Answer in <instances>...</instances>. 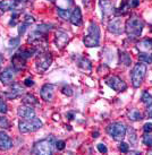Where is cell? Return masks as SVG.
<instances>
[{"label": "cell", "mask_w": 152, "mask_h": 155, "mask_svg": "<svg viewBox=\"0 0 152 155\" xmlns=\"http://www.w3.org/2000/svg\"><path fill=\"white\" fill-rule=\"evenodd\" d=\"M143 26L144 23L140 17L133 16L128 18L125 23V32L127 36L132 40L140 38V35L142 34V31H143Z\"/></svg>", "instance_id": "obj_1"}, {"label": "cell", "mask_w": 152, "mask_h": 155, "mask_svg": "<svg viewBox=\"0 0 152 155\" xmlns=\"http://www.w3.org/2000/svg\"><path fill=\"white\" fill-rule=\"evenodd\" d=\"M87 31H89V33L83 39V42L85 44V47L87 48L99 47V44H100V28H99L98 24L94 22H91Z\"/></svg>", "instance_id": "obj_2"}, {"label": "cell", "mask_w": 152, "mask_h": 155, "mask_svg": "<svg viewBox=\"0 0 152 155\" xmlns=\"http://www.w3.org/2000/svg\"><path fill=\"white\" fill-rule=\"evenodd\" d=\"M56 145L55 138L48 137L46 139H42L40 142H36L33 147L34 154H42V155H50L53 153V146Z\"/></svg>", "instance_id": "obj_3"}, {"label": "cell", "mask_w": 152, "mask_h": 155, "mask_svg": "<svg viewBox=\"0 0 152 155\" xmlns=\"http://www.w3.org/2000/svg\"><path fill=\"white\" fill-rule=\"evenodd\" d=\"M145 74H147V66L143 62H139L134 66L132 74H130V78H132V85L135 88L141 86L145 77Z\"/></svg>", "instance_id": "obj_4"}, {"label": "cell", "mask_w": 152, "mask_h": 155, "mask_svg": "<svg viewBox=\"0 0 152 155\" xmlns=\"http://www.w3.org/2000/svg\"><path fill=\"white\" fill-rule=\"evenodd\" d=\"M126 126L122 122H113L107 127V133L110 137H113L115 140L122 142L126 136Z\"/></svg>", "instance_id": "obj_5"}, {"label": "cell", "mask_w": 152, "mask_h": 155, "mask_svg": "<svg viewBox=\"0 0 152 155\" xmlns=\"http://www.w3.org/2000/svg\"><path fill=\"white\" fill-rule=\"evenodd\" d=\"M43 122L40 120L39 118H32V119H27V120L21 121L18 124L19 127V131L23 134L26 133H34L36 130H39L40 128H42Z\"/></svg>", "instance_id": "obj_6"}, {"label": "cell", "mask_w": 152, "mask_h": 155, "mask_svg": "<svg viewBox=\"0 0 152 155\" xmlns=\"http://www.w3.org/2000/svg\"><path fill=\"white\" fill-rule=\"evenodd\" d=\"M52 64V56L50 52H41L39 56H38V59H36V69L43 73L47 69L51 66Z\"/></svg>", "instance_id": "obj_7"}, {"label": "cell", "mask_w": 152, "mask_h": 155, "mask_svg": "<svg viewBox=\"0 0 152 155\" xmlns=\"http://www.w3.org/2000/svg\"><path fill=\"white\" fill-rule=\"evenodd\" d=\"M106 84L116 92H124L127 88L126 83L118 76H110L108 79H106Z\"/></svg>", "instance_id": "obj_8"}, {"label": "cell", "mask_w": 152, "mask_h": 155, "mask_svg": "<svg viewBox=\"0 0 152 155\" xmlns=\"http://www.w3.org/2000/svg\"><path fill=\"white\" fill-rule=\"evenodd\" d=\"M17 73L18 71L14 67H7L0 74V81L4 85H9L15 81Z\"/></svg>", "instance_id": "obj_9"}, {"label": "cell", "mask_w": 152, "mask_h": 155, "mask_svg": "<svg viewBox=\"0 0 152 155\" xmlns=\"http://www.w3.org/2000/svg\"><path fill=\"white\" fill-rule=\"evenodd\" d=\"M108 31L110 32V33L116 34V35L122 34L123 32L125 31V27H124V25H123L122 18L116 17V18L110 19L108 23Z\"/></svg>", "instance_id": "obj_10"}, {"label": "cell", "mask_w": 152, "mask_h": 155, "mask_svg": "<svg viewBox=\"0 0 152 155\" xmlns=\"http://www.w3.org/2000/svg\"><path fill=\"white\" fill-rule=\"evenodd\" d=\"M55 90H56V85H53V84H44L43 86L41 87V91H40L42 100L47 101V102L52 101L53 97H55Z\"/></svg>", "instance_id": "obj_11"}, {"label": "cell", "mask_w": 152, "mask_h": 155, "mask_svg": "<svg viewBox=\"0 0 152 155\" xmlns=\"http://www.w3.org/2000/svg\"><path fill=\"white\" fill-rule=\"evenodd\" d=\"M24 93V88L22 87V85H19L18 83H14L13 86L10 87L8 91H6L4 93L5 97H7L9 100H14L19 97L21 95Z\"/></svg>", "instance_id": "obj_12"}, {"label": "cell", "mask_w": 152, "mask_h": 155, "mask_svg": "<svg viewBox=\"0 0 152 155\" xmlns=\"http://www.w3.org/2000/svg\"><path fill=\"white\" fill-rule=\"evenodd\" d=\"M69 42V35L64 31H57L55 34V44L58 49H64Z\"/></svg>", "instance_id": "obj_13"}, {"label": "cell", "mask_w": 152, "mask_h": 155, "mask_svg": "<svg viewBox=\"0 0 152 155\" xmlns=\"http://www.w3.org/2000/svg\"><path fill=\"white\" fill-rule=\"evenodd\" d=\"M44 40H46V34L42 33V32H40V31L35 30L30 34L29 39H27V43L33 44V45H35V48H36L39 44L44 42Z\"/></svg>", "instance_id": "obj_14"}, {"label": "cell", "mask_w": 152, "mask_h": 155, "mask_svg": "<svg viewBox=\"0 0 152 155\" xmlns=\"http://www.w3.org/2000/svg\"><path fill=\"white\" fill-rule=\"evenodd\" d=\"M17 114L19 117H22L23 119H32V118H34L35 117V111L33 107H30V105H22V107H19L17 110Z\"/></svg>", "instance_id": "obj_15"}, {"label": "cell", "mask_w": 152, "mask_h": 155, "mask_svg": "<svg viewBox=\"0 0 152 155\" xmlns=\"http://www.w3.org/2000/svg\"><path fill=\"white\" fill-rule=\"evenodd\" d=\"M18 6H21V0H2V1H0V10L1 12L17 9Z\"/></svg>", "instance_id": "obj_16"}, {"label": "cell", "mask_w": 152, "mask_h": 155, "mask_svg": "<svg viewBox=\"0 0 152 155\" xmlns=\"http://www.w3.org/2000/svg\"><path fill=\"white\" fill-rule=\"evenodd\" d=\"M12 64H13V67L17 71H22L24 70L26 67V59H24L22 56H19L17 52L12 57Z\"/></svg>", "instance_id": "obj_17"}, {"label": "cell", "mask_w": 152, "mask_h": 155, "mask_svg": "<svg viewBox=\"0 0 152 155\" xmlns=\"http://www.w3.org/2000/svg\"><path fill=\"white\" fill-rule=\"evenodd\" d=\"M99 5H100L101 10H102V16L104 18L109 17L113 13V5L110 0H100Z\"/></svg>", "instance_id": "obj_18"}, {"label": "cell", "mask_w": 152, "mask_h": 155, "mask_svg": "<svg viewBox=\"0 0 152 155\" xmlns=\"http://www.w3.org/2000/svg\"><path fill=\"white\" fill-rule=\"evenodd\" d=\"M13 147V142L7 134L0 131V151H8Z\"/></svg>", "instance_id": "obj_19"}, {"label": "cell", "mask_w": 152, "mask_h": 155, "mask_svg": "<svg viewBox=\"0 0 152 155\" xmlns=\"http://www.w3.org/2000/svg\"><path fill=\"white\" fill-rule=\"evenodd\" d=\"M70 23L75 26H81L82 25V12H81V9L79 7H76V8L73 10V13L70 14V18H69Z\"/></svg>", "instance_id": "obj_20"}, {"label": "cell", "mask_w": 152, "mask_h": 155, "mask_svg": "<svg viewBox=\"0 0 152 155\" xmlns=\"http://www.w3.org/2000/svg\"><path fill=\"white\" fill-rule=\"evenodd\" d=\"M36 51H38V49L35 47H32V48H23V49H21L19 51L17 52L19 56H22L24 59H29V58H31V57L33 56V54H35L36 53Z\"/></svg>", "instance_id": "obj_21"}, {"label": "cell", "mask_w": 152, "mask_h": 155, "mask_svg": "<svg viewBox=\"0 0 152 155\" xmlns=\"http://www.w3.org/2000/svg\"><path fill=\"white\" fill-rule=\"evenodd\" d=\"M78 67L82 69L83 71H85V73L90 74L92 71V64L91 61L86 59V58H81L79 60H78Z\"/></svg>", "instance_id": "obj_22"}, {"label": "cell", "mask_w": 152, "mask_h": 155, "mask_svg": "<svg viewBox=\"0 0 152 155\" xmlns=\"http://www.w3.org/2000/svg\"><path fill=\"white\" fill-rule=\"evenodd\" d=\"M137 48L141 52L149 53L152 51V40H143L137 44Z\"/></svg>", "instance_id": "obj_23"}, {"label": "cell", "mask_w": 152, "mask_h": 155, "mask_svg": "<svg viewBox=\"0 0 152 155\" xmlns=\"http://www.w3.org/2000/svg\"><path fill=\"white\" fill-rule=\"evenodd\" d=\"M23 103L25 105H30V107H34V105H39V101L33 94H25L23 96Z\"/></svg>", "instance_id": "obj_24"}, {"label": "cell", "mask_w": 152, "mask_h": 155, "mask_svg": "<svg viewBox=\"0 0 152 155\" xmlns=\"http://www.w3.org/2000/svg\"><path fill=\"white\" fill-rule=\"evenodd\" d=\"M119 62H120V65L128 67L132 64V58L127 52H119Z\"/></svg>", "instance_id": "obj_25"}, {"label": "cell", "mask_w": 152, "mask_h": 155, "mask_svg": "<svg viewBox=\"0 0 152 155\" xmlns=\"http://www.w3.org/2000/svg\"><path fill=\"white\" fill-rule=\"evenodd\" d=\"M128 117H130V119L132 121H140V120H142V119H143L142 113H141L139 110H136V109L130 110V113H128Z\"/></svg>", "instance_id": "obj_26"}, {"label": "cell", "mask_w": 152, "mask_h": 155, "mask_svg": "<svg viewBox=\"0 0 152 155\" xmlns=\"http://www.w3.org/2000/svg\"><path fill=\"white\" fill-rule=\"evenodd\" d=\"M57 13H58V15H59V17L62 18V19H65V21L69 19L70 14H72L69 12V9L60 8V7H57Z\"/></svg>", "instance_id": "obj_27"}, {"label": "cell", "mask_w": 152, "mask_h": 155, "mask_svg": "<svg viewBox=\"0 0 152 155\" xmlns=\"http://www.w3.org/2000/svg\"><path fill=\"white\" fill-rule=\"evenodd\" d=\"M141 101H142V103L145 104L147 107H150L152 105V95L149 93V92H143V94H142V97H141Z\"/></svg>", "instance_id": "obj_28"}, {"label": "cell", "mask_w": 152, "mask_h": 155, "mask_svg": "<svg viewBox=\"0 0 152 155\" xmlns=\"http://www.w3.org/2000/svg\"><path fill=\"white\" fill-rule=\"evenodd\" d=\"M139 60L140 62H143V64H152V57L149 54V53H144V52H141L139 54Z\"/></svg>", "instance_id": "obj_29"}, {"label": "cell", "mask_w": 152, "mask_h": 155, "mask_svg": "<svg viewBox=\"0 0 152 155\" xmlns=\"http://www.w3.org/2000/svg\"><path fill=\"white\" fill-rule=\"evenodd\" d=\"M128 139H130V144L136 145V143H137V136H136V131L133 128L128 129Z\"/></svg>", "instance_id": "obj_30"}, {"label": "cell", "mask_w": 152, "mask_h": 155, "mask_svg": "<svg viewBox=\"0 0 152 155\" xmlns=\"http://www.w3.org/2000/svg\"><path fill=\"white\" fill-rule=\"evenodd\" d=\"M0 128H4V129H9L10 128V122L8 121L7 118L0 117Z\"/></svg>", "instance_id": "obj_31"}, {"label": "cell", "mask_w": 152, "mask_h": 155, "mask_svg": "<svg viewBox=\"0 0 152 155\" xmlns=\"http://www.w3.org/2000/svg\"><path fill=\"white\" fill-rule=\"evenodd\" d=\"M143 144L147 145V146L152 147V134L150 133H145L143 137Z\"/></svg>", "instance_id": "obj_32"}, {"label": "cell", "mask_w": 152, "mask_h": 155, "mask_svg": "<svg viewBox=\"0 0 152 155\" xmlns=\"http://www.w3.org/2000/svg\"><path fill=\"white\" fill-rule=\"evenodd\" d=\"M19 43H21V38L17 36V38H13V39L9 40L8 45L10 48H16L17 45H19Z\"/></svg>", "instance_id": "obj_33"}, {"label": "cell", "mask_w": 152, "mask_h": 155, "mask_svg": "<svg viewBox=\"0 0 152 155\" xmlns=\"http://www.w3.org/2000/svg\"><path fill=\"white\" fill-rule=\"evenodd\" d=\"M36 30L40 31V32H42V33H44V34H47L49 31L51 30V25H48V24H41V25L38 26Z\"/></svg>", "instance_id": "obj_34"}, {"label": "cell", "mask_w": 152, "mask_h": 155, "mask_svg": "<svg viewBox=\"0 0 152 155\" xmlns=\"http://www.w3.org/2000/svg\"><path fill=\"white\" fill-rule=\"evenodd\" d=\"M8 111V107H7V103L5 102L4 99L0 97V113H7Z\"/></svg>", "instance_id": "obj_35"}, {"label": "cell", "mask_w": 152, "mask_h": 155, "mask_svg": "<svg viewBox=\"0 0 152 155\" xmlns=\"http://www.w3.org/2000/svg\"><path fill=\"white\" fill-rule=\"evenodd\" d=\"M18 17H19V13H14V14H13V16H12V19L9 21V25H10V26L17 25V23H18Z\"/></svg>", "instance_id": "obj_36"}, {"label": "cell", "mask_w": 152, "mask_h": 155, "mask_svg": "<svg viewBox=\"0 0 152 155\" xmlns=\"http://www.w3.org/2000/svg\"><path fill=\"white\" fill-rule=\"evenodd\" d=\"M61 92L65 95H67V96H72L73 95V88L69 85H65V86L61 88Z\"/></svg>", "instance_id": "obj_37"}, {"label": "cell", "mask_w": 152, "mask_h": 155, "mask_svg": "<svg viewBox=\"0 0 152 155\" xmlns=\"http://www.w3.org/2000/svg\"><path fill=\"white\" fill-rule=\"evenodd\" d=\"M27 26H30V25H29V24H26V23H24V22H23L22 25H19V27H18V34H19V36L24 35L25 31L27 30Z\"/></svg>", "instance_id": "obj_38"}, {"label": "cell", "mask_w": 152, "mask_h": 155, "mask_svg": "<svg viewBox=\"0 0 152 155\" xmlns=\"http://www.w3.org/2000/svg\"><path fill=\"white\" fill-rule=\"evenodd\" d=\"M119 151L122 152V153H127V152L130 151V146H128V144L126 143H120L119 144Z\"/></svg>", "instance_id": "obj_39"}, {"label": "cell", "mask_w": 152, "mask_h": 155, "mask_svg": "<svg viewBox=\"0 0 152 155\" xmlns=\"http://www.w3.org/2000/svg\"><path fill=\"white\" fill-rule=\"evenodd\" d=\"M96 148H98V151L100 152V153H103V154H106V153L108 152V148H107V146H106L104 144H102V143L98 144V145H96Z\"/></svg>", "instance_id": "obj_40"}, {"label": "cell", "mask_w": 152, "mask_h": 155, "mask_svg": "<svg viewBox=\"0 0 152 155\" xmlns=\"http://www.w3.org/2000/svg\"><path fill=\"white\" fill-rule=\"evenodd\" d=\"M66 147V143L64 140H57L56 142V148L58 151H62Z\"/></svg>", "instance_id": "obj_41"}, {"label": "cell", "mask_w": 152, "mask_h": 155, "mask_svg": "<svg viewBox=\"0 0 152 155\" xmlns=\"http://www.w3.org/2000/svg\"><path fill=\"white\" fill-rule=\"evenodd\" d=\"M34 22H35V18L33 17V16H31V15H25V17H24V23L31 25V24H33Z\"/></svg>", "instance_id": "obj_42"}, {"label": "cell", "mask_w": 152, "mask_h": 155, "mask_svg": "<svg viewBox=\"0 0 152 155\" xmlns=\"http://www.w3.org/2000/svg\"><path fill=\"white\" fill-rule=\"evenodd\" d=\"M143 130H144V133H151L152 131V122H147V124L143 126Z\"/></svg>", "instance_id": "obj_43"}, {"label": "cell", "mask_w": 152, "mask_h": 155, "mask_svg": "<svg viewBox=\"0 0 152 155\" xmlns=\"http://www.w3.org/2000/svg\"><path fill=\"white\" fill-rule=\"evenodd\" d=\"M24 85L27 86V87L34 86V82H33V79H32V78H26L25 81H24Z\"/></svg>", "instance_id": "obj_44"}, {"label": "cell", "mask_w": 152, "mask_h": 155, "mask_svg": "<svg viewBox=\"0 0 152 155\" xmlns=\"http://www.w3.org/2000/svg\"><path fill=\"white\" fill-rule=\"evenodd\" d=\"M140 4V1L139 0H130V7H136L137 5Z\"/></svg>", "instance_id": "obj_45"}, {"label": "cell", "mask_w": 152, "mask_h": 155, "mask_svg": "<svg viewBox=\"0 0 152 155\" xmlns=\"http://www.w3.org/2000/svg\"><path fill=\"white\" fill-rule=\"evenodd\" d=\"M4 61H5V57L0 53V69H1V67H2V64H4Z\"/></svg>", "instance_id": "obj_46"}, {"label": "cell", "mask_w": 152, "mask_h": 155, "mask_svg": "<svg viewBox=\"0 0 152 155\" xmlns=\"http://www.w3.org/2000/svg\"><path fill=\"white\" fill-rule=\"evenodd\" d=\"M148 116L150 117V118H152V105H150V107H148Z\"/></svg>", "instance_id": "obj_47"}, {"label": "cell", "mask_w": 152, "mask_h": 155, "mask_svg": "<svg viewBox=\"0 0 152 155\" xmlns=\"http://www.w3.org/2000/svg\"><path fill=\"white\" fill-rule=\"evenodd\" d=\"M67 117H68V119H69V120H72V119H74V113H68Z\"/></svg>", "instance_id": "obj_48"}, {"label": "cell", "mask_w": 152, "mask_h": 155, "mask_svg": "<svg viewBox=\"0 0 152 155\" xmlns=\"http://www.w3.org/2000/svg\"><path fill=\"white\" fill-rule=\"evenodd\" d=\"M99 137V133L96 131V133H93V138H98Z\"/></svg>", "instance_id": "obj_49"}, {"label": "cell", "mask_w": 152, "mask_h": 155, "mask_svg": "<svg viewBox=\"0 0 152 155\" xmlns=\"http://www.w3.org/2000/svg\"><path fill=\"white\" fill-rule=\"evenodd\" d=\"M89 1H90V0H83V4L85 5V6H87V5H89Z\"/></svg>", "instance_id": "obj_50"}, {"label": "cell", "mask_w": 152, "mask_h": 155, "mask_svg": "<svg viewBox=\"0 0 152 155\" xmlns=\"http://www.w3.org/2000/svg\"><path fill=\"white\" fill-rule=\"evenodd\" d=\"M49 1H55V0H49Z\"/></svg>", "instance_id": "obj_51"}, {"label": "cell", "mask_w": 152, "mask_h": 155, "mask_svg": "<svg viewBox=\"0 0 152 155\" xmlns=\"http://www.w3.org/2000/svg\"><path fill=\"white\" fill-rule=\"evenodd\" d=\"M151 57H152V54H151Z\"/></svg>", "instance_id": "obj_52"}, {"label": "cell", "mask_w": 152, "mask_h": 155, "mask_svg": "<svg viewBox=\"0 0 152 155\" xmlns=\"http://www.w3.org/2000/svg\"><path fill=\"white\" fill-rule=\"evenodd\" d=\"M21 1H22V0H21Z\"/></svg>", "instance_id": "obj_53"}]
</instances>
